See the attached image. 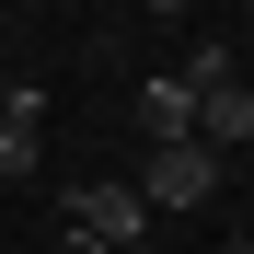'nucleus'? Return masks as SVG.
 <instances>
[{"mask_svg": "<svg viewBox=\"0 0 254 254\" xmlns=\"http://www.w3.org/2000/svg\"><path fill=\"white\" fill-rule=\"evenodd\" d=\"M69 243H104V254H127V243H150V208H139V185H69Z\"/></svg>", "mask_w": 254, "mask_h": 254, "instance_id": "nucleus-1", "label": "nucleus"}, {"mask_svg": "<svg viewBox=\"0 0 254 254\" xmlns=\"http://www.w3.org/2000/svg\"><path fill=\"white\" fill-rule=\"evenodd\" d=\"M208 196H220V150L174 139V150L139 162V208H150V220H162V208H208Z\"/></svg>", "mask_w": 254, "mask_h": 254, "instance_id": "nucleus-2", "label": "nucleus"}, {"mask_svg": "<svg viewBox=\"0 0 254 254\" xmlns=\"http://www.w3.org/2000/svg\"><path fill=\"white\" fill-rule=\"evenodd\" d=\"M47 162V93L12 81V104H0V174H35Z\"/></svg>", "mask_w": 254, "mask_h": 254, "instance_id": "nucleus-3", "label": "nucleus"}, {"mask_svg": "<svg viewBox=\"0 0 254 254\" xmlns=\"http://www.w3.org/2000/svg\"><path fill=\"white\" fill-rule=\"evenodd\" d=\"M139 139H150V150H174V139H196V93H185L174 69H162V81H139Z\"/></svg>", "mask_w": 254, "mask_h": 254, "instance_id": "nucleus-4", "label": "nucleus"}, {"mask_svg": "<svg viewBox=\"0 0 254 254\" xmlns=\"http://www.w3.org/2000/svg\"><path fill=\"white\" fill-rule=\"evenodd\" d=\"M254 139V93L220 81V93H196V150H243Z\"/></svg>", "mask_w": 254, "mask_h": 254, "instance_id": "nucleus-5", "label": "nucleus"}, {"mask_svg": "<svg viewBox=\"0 0 254 254\" xmlns=\"http://www.w3.org/2000/svg\"><path fill=\"white\" fill-rule=\"evenodd\" d=\"M69 254H104V243H69ZM127 254H162V243H127Z\"/></svg>", "mask_w": 254, "mask_h": 254, "instance_id": "nucleus-6", "label": "nucleus"}, {"mask_svg": "<svg viewBox=\"0 0 254 254\" xmlns=\"http://www.w3.org/2000/svg\"><path fill=\"white\" fill-rule=\"evenodd\" d=\"M220 254H254V231H243V243H220Z\"/></svg>", "mask_w": 254, "mask_h": 254, "instance_id": "nucleus-7", "label": "nucleus"}, {"mask_svg": "<svg viewBox=\"0 0 254 254\" xmlns=\"http://www.w3.org/2000/svg\"><path fill=\"white\" fill-rule=\"evenodd\" d=\"M0 104H12V81H0Z\"/></svg>", "mask_w": 254, "mask_h": 254, "instance_id": "nucleus-8", "label": "nucleus"}]
</instances>
